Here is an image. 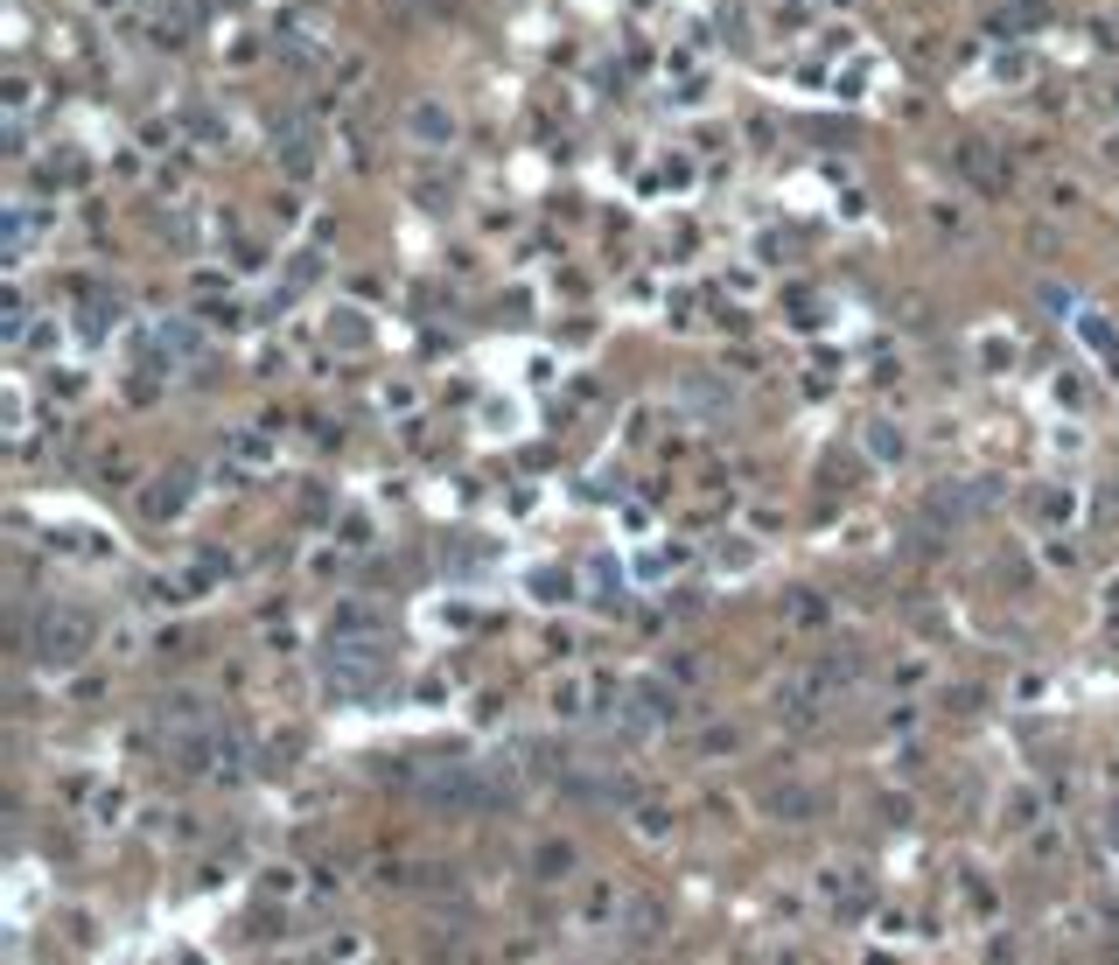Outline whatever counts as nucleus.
<instances>
[{
    "label": "nucleus",
    "instance_id": "1",
    "mask_svg": "<svg viewBox=\"0 0 1119 965\" xmlns=\"http://www.w3.org/2000/svg\"><path fill=\"white\" fill-rule=\"evenodd\" d=\"M91 637H99V622H91L85 609H43V622H35V658L43 665H78V658L91 651Z\"/></svg>",
    "mask_w": 1119,
    "mask_h": 965
},
{
    "label": "nucleus",
    "instance_id": "3",
    "mask_svg": "<svg viewBox=\"0 0 1119 965\" xmlns=\"http://www.w3.org/2000/svg\"><path fill=\"white\" fill-rule=\"evenodd\" d=\"M413 134H421V141H455V112L448 105H413Z\"/></svg>",
    "mask_w": 1119,
    "mask_h": 965
},
{
    "label": "nucleus",
    "instance_id": "4",
    "mask_svg": "<svg viewBox=\"0 0 1119 965\" xmlns=\"http://www.w3.org/2000/svg\"><path fill=\"white\" fill-rule=\"evenodd\" d=\"M378 630H385V616H378V609H344L329 622V637H378Z\"/></svg>",
    "mask_w": 1119,
    "mask_h": 965
},
{
    "label": "nucleus",
    "instance_id": "2",
    "mask_svg": "<svg viewBox=\"0 0 1119 965\" xmlns=\"http://www.w3.org/2000/svg\"><path fill=\"white\" fill-rule=\"evenodd\" d=\"M385 678V643L378 637H329V686L336 693H371Z\"/></svg>",
    "mask_w": 1119,
    "mask_h": 965
},
{
    "label": "nucleus",
    "instance_id": "5",
    "mask_svg": "<svg viewBox=\"0 0 1119 965\" xmlns=\"http://www.w3.org/2000/svg\"><path fill=\"white\" fill-rule=\"evenodd\" d=\"M182 504V476L176 483H155V497H147V518H161V510H176Z\"/></svg>",
    "mask_w": 1119,
    "mask_h": 965
}]
</instances>
